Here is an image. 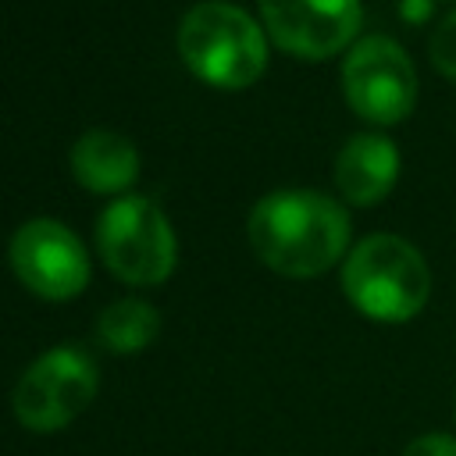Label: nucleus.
<instances>
[{
	"label": "nucleus",
	"mask_w": 456,
	"mask_h": 456,
	"mask_svg": "<svg viewBox=\"0 0 456 456\" xmlns=\"http://www.w3.org/2000/svg\"><path fill=\"white\" fill-rule=\"evenodd\" d=\"M253 253L285 278H317L349 249V214L317 189H278L246 221Z\"/></svg>",
	"instance_id": "obj_1"
},
{
	"label": "nucleus",
	"mask_w": 456,
	"mask_h": 456,
	"mask_svg": "<svg viewBox=\"0 0 456 456\" xmlns=\"http://www.w3.org/2000/svg\"><path fill=\"white\" fill-rule=\"evenodd\" d=\"M342 292L370 321H413L431 296V271L413 242L392 232L360 239L342 260Z\"/></svg>",
	"instance_id": "obj_2"
},
{
	"label": "nucleus",
	"mask_w": 456,
	"mask_h": 456,
	"mask_svg": "<svg viewBox=\"0 0 456 456\" xmlns=\"http://www.w3.org/2000/svg\"><path fill=\"white\" fill-rule=\"evenodd\" d=\"M178 53L196 78L217 89H246L267 68L264 28L242 7L224 0H203L185 11L178 25Z\"/></svg>",
	"instance_id": "obj_3"
},
{
	"label": "nucleus",
	"mask_w": 456,
	"mask_h": 456,
	"mask_svg": "<svg viewBox=\"0 0 456 456\" xmlns=\"http://www.w3.org/2000/svg\"><path fill=\"white\" fill-rule=\"evenodd\" d=\"M96 249L107 271L128 285H160L178 260L175 228L146 196H121L100 214Z\"/></svg>",
	"instance_id": "obj_4"
},
{
	"label": "nucleus",
	"mask_w": 456,
	"mask_h": 456,
	"mask_svg": "<svg viewBox=\"0 0 456 456\" xmlns=\"http://www.w3.org/2000/svg\"><path fill=\"white\" fill-rule=\"evenodd\" d=\"M100 374L86 349L53 346L36 356L14 385L11 406L21 428L28 431H61L68 428L96 395Z\"/></svg>",
	"instance_id": "obj_5"
},
{
	"label": "nucleus",
	"mask_w": 456,
	"mask_h": 456,
	"mask_svg": "<svg viewBox=\"0 0 456 456\" xmlns=\"http://www.w3.org/2000/svg\"><path fill=\"white\" fill-rule=\"evenodd\" d=\"M346 103L370 125H395L417 103V71L410 53L388 36H363L342 61Z\"/></svg>",
	"instance_id": "obj_6"
},
{
	"label": "nucleus",
	"mask_w": 456,
	"mask_h": 456,
	"mask_svg": "<svg viewBox=\"0 0 456 456\" xmlns=\"http://www.w3.org/2000/svg\"><path fill=\"white\" fill-rule=\"evenodd\" d=\"M11 267L25 289L43 299H75L89 285V256L78 235L53 221H25L11 239Z\"/></svg>",
	"instance_id": "obj_7"
},
{
	"label": "nucleus",
	"mask_w": 456,
	"mask_h": 456,
	"mask_svg": "<svg viewBox=\"0 0 456 456\" xmlns=\"http://www.w3.org/2000/svg\"><path fill=\"white\" fill-rule=\"evenodd\" d=\"M260 18L281 50L324 61L356 39L363 11L360 0H260Z\"/></svg>",
	"instance_id": "obj_8"
},
{
	"label": "nucleus",
	"mask_w": 456,
	"mask_h": 456,
	"mask_svg": "<svg viewBox=\"0 0 456 456\" xmlns=\"http://www.w3.org/2000/svg\"><path fill=\"white\" fill-rule=\"evenodd\" d=\"M399 178V150L388 135L360 132L346 139V146L335 157V185L346 203L353 207H374L381 203Z\"/></svg>",
	"instance_id": "obj_9"
},
{
	"label": "nucleus",
	"mask_w": 456,
	"mask_h": 456,
	"mask_svg": "<svg viewBox=\"0 0 456 456\" xmlns=\"http://www.w3.org/2000/svg\"><path fill=\"white\" fill-rule=\"evenodd\" d=\"M71 171H75V182L93 192H121L139 175V153L125 135L93 128L75 142Z\"/></svg>",
	"instance_id": "obj_10"
},
{
	"label": "nucleus",
	"mask_w": 456,
	"mask_h": 456,
	"mask_svg": "<svg viewBox=\"0 0 456 456\" xmlns=\"http://www.w3.org/2000/svg\"><path fill=\"white\" fill-rule=\"evenodd\" d=\"M160 331V314L146 299H118L96 317V338L110 353H139Z\"/></svg>",
	"instance_id": "obj_11"
},
{
	"label": "nucleus",
	"mask_w": 456,
	"mask_h": 456,
	"mask_svg": "<svg viewBox=\"0 0 456 456\" xmlns=\"http://www.w3.org/2000/svg\"><path fill=\"white\" fill-rule=\"evenodd\" d=\"M428 53H431L435 71L456 78V7L449 14H442V21L435 25V32L428 39Z\"/></svg>",
	"instance_id": "obj_12"
},
{
	"label": "nucleus",
	"mask_w": 456,
	"mask_h": 456,
	"mask_svg": "<svg viewBox=\"0 0 456 456\" xmlns=\"http://www.w3.org/2000/svg\"><path fill=\"white\" fill-rule=\"evenodd\" d=\"M399 456H456V435L449 431H424L403 445Z\"/></svg>",
	"instance_id": "obj_13"
},
{
	"label": "nucleus",
	"mask_w": 456,
	"mask_h": 456,
	"mask_svg": "<svg viewBox=\"0 0 456 456\" xmlns=\"http://www.w3.org/2000/svg\"><path fill=\"white\" fill-rule=\"evenodd\" d=\"M435 0H403V18L406 21H424L431 14Z\"/></svg>",
	"instance_id": "obj_14"
},
{
	"label": "nucleus",
	"mask_w": 456,
	"mask_h": 456,
	"mask_svg": "<svg viewBox=\"0 0 456 456\" xmlns=\"http://www.w3.org/2000/svg\"><path fill=\"white\" fill-rule=\"evenodd\" d=\"M452 420H456V403H452Z\"/></svg>",
	"instance_id": "obj_15"
}]
</instances>
